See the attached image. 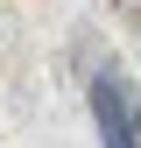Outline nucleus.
<instances>
[{
  "label": "nucleus",
  "instance_id": "nucleus-1",
  "mask_svg": "<svg viewBox=\"0 0 141 148\" xmlns=\"http://www.w3.org/2000/svg\"><path fill=\"white\" fill-rule=\"evenodd\" d=\"M92 127H99V148H134V99L120 85V71L92 78Z\"/></svg>",
  "mask_w": 141,
  "mask_h": 148
}]
</instances>
